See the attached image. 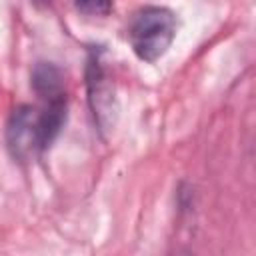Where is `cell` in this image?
<instances>
[{
	"label": "cell",
	"mask_w": 256,
	"mask_h": 256,
	"mask_svg": "<svg viewBox=\"0 0 256 256\" xmlns=\"http://www.w3.org/2000/svg\"><path fill=\"white\" fill-rule=\"evenodd\" d=\"M76 8L88 16H108L112 12L114 0H74Z\"/></svg>",
	"instance_id": "cell-5"
},
{
	"label": "cell",
	"mask_w": 256,
	"mask_h": 256,
	"mask_svg": "<svg viewBox=\"0 0 256 256\" xmlns=\"http://www.w3.org/2000/svg\"><path fill=\"white\" fill-rule=\"evenodd\" d=\"M34 2H38V4H46V2H50V0H34Z\"/></svg>",
	"instance_id": "cell-6"
},
{
	"label": "cell",
	"mask_w": 256,
	"mask_h": 256,
	"mask_svg": "<svg viewBox=\"0 0 256 256\" xmlns=\"http://www.w3.org/2000/svg\"><path fill=\"white\" fill-rule=\"evenodd\" d=\"M32 88L42 100L66 94L64 84H62V72L50 62H38L34 66V70H32Z\"/></svg>",
	"instance_id": "cell-4"
},
{
	"label": "cell",
	"mask_w": 256,
	"mask_h": 256,
	"mask_svg": "<svg viewBox=\"0 0 256 256\" xmlns=\"http://www.w3.org/2000/svg\"><path fill=\"white\" fill-rule=\"evenodd\" d=\"M6 146L14 160H28L40 150L38 140V110L22 104L12 110L6 124Z\"/></svg>",
	"instance_id": "cell-3"
},
{
	"label": "cell",
	"mask_w": 256,
	"mask_h": 256,
	"mask_svg": "<svg viewBox=\"0 0 256 256\" xmlns=\"http://www.w3.org/2000/svg\"><path fill=\"white\" fill-rule=\"evenodd\" d=\"M86 90H88V104L94 116V122L100 134H106L116 124L118 102L114 82L104 66L102 52L92 48L86 60Z\"/></svg>",
	"instance_id": "cell-2"
},
{
	"label": "cell",
	"mask_w": 256,
	"mask_h": 256,
	"mask_svg": "<svg viewBox=\"0 0 256 256\" xmlns=\"http://www.w3.org/2000/svg\"><path fill=\"white\" fill-rule=\"evenodd\" d=\"M176 38V16L164 6H144L130 18L128 42L142 62L160 60Z\"/></svg>",
	"instance_id": "cell-1"
}]
</instances>
